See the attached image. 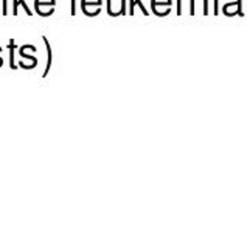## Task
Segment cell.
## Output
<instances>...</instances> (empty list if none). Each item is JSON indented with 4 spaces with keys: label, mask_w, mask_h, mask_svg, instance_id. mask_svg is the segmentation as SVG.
Segmentation results:
<instances>
[{
    "label": "cell",
    "mask_w": 247,
    "mask_h": 248,
    "mask_svg": "<svg viewBox=\"0 0 247 248\" xmlns=\"http://www.w3.org/2000/svg\"><path fill=\"white\" fill-rule=\"evenodd\" d=\"M70 14L75 16L76 14V0H72V6H70Z\"/></svg>",
    "instance_id": "30bf717a"
},
{
    "label": "cell",
    "mask_w": 247,
    "mask_h": 248,
    "mask_svg": "<svg viewBox=\"0 0 247 248\" xmlns=\"http://www.w3.org/2000/svg\"><path fill=\"white\" fill-rule=\"evenodd\" d=\"M2 14L6 16L8 14V0H3V8H2Z\"/></svg>",
    "instance_id": "9c48e42d"
},
{
    "label": "cell",
    "mask_w": 247,
    "mask_h": 248,
    "mask_svg": "<svg viewBox=\"0 0 247 248\" xmlns=\"http://www.w3.org/2000/svg\"><path fill=\"white\" fill-rule=\"evenodd\" d=\"M44 39V44H45V46H47V67H45V72H44V78L49 75V70H50V67H51V61H53V54H51V46H50V44H49V39L47 37H42Z\"/></svg>",
    "instance_id": "277c9868"
},
{
    "label": "cell",
    "mask_w": 247,
    "mask_h": 248,
    "mask_svg": "<svg viewBox=\"0 0 247 248\" xmlns=\"http://www.w3.org/2000/svg\"><path fill=\"white\" fill-rule=\"evenodd\" d=\"M19 5L20 6H24V10H25V13L28 14V16H32V10L27 6V0H19Z\"/></svg>",
    "instance_id": "52a82bcc"
},
{
    "label": "cell",
    "mask_w": 247,
    "mask_h": 248,
    "mask_svg": "<svg viewBox=\"0 0 247 248\" xmlns=\"http://www.w3.org/2000/svg\"><path fill=\"white\" fill-rule=\"evenodd\" d=\"M19 10V0H13V16H17Z\"/></svg>",
    "instance_id": "ba28073f"
},
{
    "label": "cell",
    "mask_w": 247,
    "mask_h": 248,
    "mask_svg": "<svg viewBox=\"0 0 247 248\" xmlns=\"http://www.w3.org/2000/svg\"><path fill=\"white\" fill-rule=\"evenodd\" d=\"M135 5L140 6V10H142V13H143L145 16H148V11L145 10V6H143V3H142V0H134V3H132V11H131V16H132V14H134V11H135Z\"/></svg>",
    "instance_id": "8992f818"
},
{
    "label": "cell",
    "mask_w": 247,
    "mask_h": 248,
    "mask_svg": "<svg viewBox=\"0 0 247 248\" xmlns=\"http://www.w3.org/2000/svg\"><path fill=\"white\" fill-rule=\"evenodd\" d=\"M8 48H10V67H11V68H16L17 65L14 64V41H13V39L10 41Z\"/></svg>",
    "instance_id": "5b68a950"
},
{
    "label": "cell",
    "mask_w": 247,
    "mask_h": 248,
    "mask_svg": "<svg viewBox=\"0 0 247 248\" xmlns=\"http://www.w3.org/2000/svg\"><path fill=\"white\" fill-rule=\"evenodd\" d=\"M132 3H134V0H129V14L132 11Z\"/></svg>",
    "instance_id": "8fae6325"
},
{
    "label": "cell",
    "mask_w": 247,
    "mask_h": 248,
    "mask_svg": "<svg viewBox=\"0 0 247 248\" xmlns=\"http://www.w3.org/2000/svg\"><path fill=\"white\" fill-rule=\"evenodd\" d=\"M81 10L86 16H98L101 11V0H81Z\"/></svg>",
    "instance_id": "7a4b0ae2"
},
{
    "label": "cell",
    "mask_w": 247,
    "mask_h": 248,
    "mask_svg": "<svg viewBox=\"0 0 247 248\" xmlns=\"http://www.w3.org/2000/svg\"><path fill=\"white\" fill-rule=\"evenodd\" d=\"M152 5V11L157 16H165L166 13H169V5L166 3H157V2H151Z\"/></svg>",
    "instance_id": "3957f363"
},
{
    "label": "cell",
    "mask_w": 247,
    "mask_h": 248,
    "mask_svg": "<svg viewBox=\"0 0 247 248\" xmlns=\"http://www.w3.org/2000/svg\"><path fill=\"white\" fill-rule=\"evenodd\" d=\"M36 13L42 17H49L55 11V0H34Z\"/></svg>",
    "instance_id": "6da1fadb"
}]
</instances>
